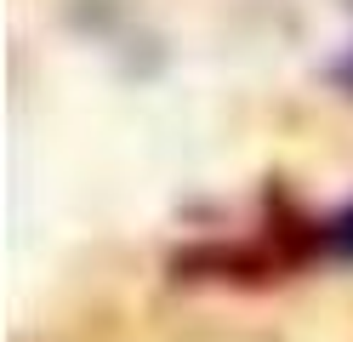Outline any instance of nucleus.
I'll use <instances>...</instances> for the list:
<instances>
[{
	"label": "nucleus",
	"instance_id": "nucleus-1",
	"mask_svg": "<svg viewBox=\"0 0 353 342\" xmlns=\"http://www.w3.org/2000/svg\"><path fill=\"white\" fill-rule=\"evenodd\" d=\"M330 245H336L342 257H353V211H342L336 222H330Z\"/></svg>",
	"mask_w": 353,
	"mask_h": 342
}]
</instances>
